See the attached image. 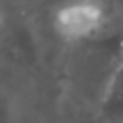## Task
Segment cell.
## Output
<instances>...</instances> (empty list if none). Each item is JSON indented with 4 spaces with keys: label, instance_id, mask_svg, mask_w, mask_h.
<instances>
[{
    "label": "cell",
    "instance_id": "cell-1",
    "mask_svg": "<svg viewBox=\"0 0 123 123\" xmlns=\"http://www.w3.org/2000/svg\"><path fill=\"white\" fill-rule=\"evenodd\" d=\"M108 23V10L100 0H63L54 12V31L67 42L100 37Z\"/></svg>",
    "mask_w": 123,
    "mask_h": 123
},
{
    "label": "cell",
    "instance_id": "cell-2",
    "mask_svg": "<svg viewBox=\"0 0 123 123\" xmlns=\"http://www.w3.org/2000/svg\"><path fill=\"white\" fill-rule=\"evenodd\" d=\"M92 123H123V58L108 81Z\"/></svg>",
    "mask_w": 123,
    "mask_h": 123
},
{
    "label": "cell",
    "instance_id": "cell-3",
    "mask_svg": "<svg viewBox=\"0 0 123 123\" xmlns=\"http://www.w3.org/2000/svg\"><path fill=\"white\" fill-rule=\"evenodd\" d=\"M62 2H63V0H62Z\"/></svg>",
    "mask_w": 123,
    "mask_h": 123
}]
</instances>
